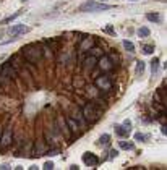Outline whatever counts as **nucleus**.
Listing matches in <instances>:
<instances>
[{"label":"nucleus","mask_w":167,"mask_h":170,"mask_svg":"<svg viewBox=\"0 0 167 170\" xmlns=\"http://www.w3.org/2000/svg\"><path fill=\"white\" fill-rule=\"evenodd\" d=\"M70 168H71V170H78L80 167H78V165H75V164H73V165H70Z\"/></svg>","instance_id":"7c9ffc66"},{"label":"nucleus","mask_w":167,"mask_h":170,"mask_svg":"<svg viewBox=\"0 0 167 170\" xmlns=\"http://www.w3.org/2000/svg\"><path fill=\"white\" fill-rule=\"evenodd\" d=\"M99 2H106V0H99Z\"/></svg>","instance_id":"72a5a7b5"},{"label":"nucleus","mask_w":167,"mask_h":170,"mask_svg":"<svg viewBox=\"0 0 167 170\" xmlns=\"http://www.w3.org/2000/svg\"><path fill=\"white\" fill-rule=\"evenodd\" d=\"M83 162L86 164V165H89V167H93V165H96L99 162V159L93 152H84L83 154Z\"/></svg>","instance_id":"1a4fd4ad"},{"label":"nucleus","mask_w":167,"mask_h":170,"mask_svg":"<svg viewBox=\"0 0 167 170\" xmlns=\"http://www.w3.org/2000/svg\"><path fill=\"white\" fill-rule=\"evenodd\" d=\"M143 72H145V62H138V65H136V75H141Z\"/></svg>","instance_id":"b1692460"},{"label":"nucleus","mask_w":167,"mask_h":170,"mask_svg":"<svg viewBox=\"0 0 167 170\" xmlns=\"http://www.w3.org/2000/svg\"><path fill=\"white\" fill-rule=\"evenodd\" d=\"M117 151H111V159H114V157H117Z\"/></svg>","instance_id":"c756f323"},{"label":"nucleus","mask_w":167,"mask_h":170,"mask_svg":"<svg viewBox=\"0 0 167 170\" xmlns=\"http://www.w3.org/2000/svg\"><path fill=\"white\" fill-rule=\"evenodd\" d=\"M135 139H136V141H145V139H148V136L143 135V133H136V135H135Z\"/></svg>","instance_id":"a878e982"},{"label":"nucleus","mask_w":167,"mask_h":170,"mask_svg":"<svg viewBox=\"0 0 167 170\" xmlns=\"http://www.w3.org/2000/svg\"><path fill=\"white\" fill-rule=\"evenodd\" d=\"M115 133L117 136H127L128 133H130V128H128V125H115Z\"/></svg>","instance_id":"9d476101"},{"label":"nucleus","mask_w":167,"mask_h":170,"mask_svg":"<svg viewBox=\"0 0 167 170\" xmlns=\"http://www.w3.org/2000/svg\"><path fill=\"white\" fill-rule=\"evenodd\" d=\"M109 141H111V135L106 133V135H102L101 138H99V144H107Z\"/></svg>","instance_id":"412c9836"},{"label":"nucleus","mask_w":167,"mask_h":170,"mask_svg":"<svg viewBox=\"0 0 167 170\" xmlns=\"http://www.w3.org/2000/svg\"><path fill=\"white\" fill-rule=\"evenodd\" d=\"M93 39H88V41H84L83 42V45H81V50H86L88 49V47H93Z\"/></svg>","instance_id":"5701e85b"},{"label":"nucleus","mask_w":167,"mask_h":170,"mask_svg":"<svg viewBox=\"0 0 167 170\" xmlns=\"http://www.w3.org/2000/svg\"><path fill=\"white\" fill-rule=\"evenodd\" d=\"M112 5H107V3H97V2H93V0H88L84 2L83 5H80V12H104V10H112Z\"/></svg>","instance_id":"f257e3e1"},{"label":"nucleus","mask_w":167,"mask_h":170,"mask_svg":"<svg viewBox=\"0 0 167 170\" xmlns=\"http://www.w3.org/2000/svg\"><path fill=\"white\" fill-rule=\"evenodd\" d=\"M104 31H106L107 34H114V28L112 26H106V28H104Z\"/></svg>","instance_id":"bb28decb"},{"label":"nucleus","mask_w":167,"mask_h":170,"mask_svg":"<svg viewBox=\"0 0 167 170\" xmlns=\"http://www.w3.org/2000/svg\"><path fill=\"white\" fill-rule=\"evenodd\" d=\"M157 70H159V58H152V62H151V72H152V75H156Z\"/></svg>","instance_id":"dca6fc26"},{"label":"nucleus","mask_w":167,"mask_h":170,"mask_svg":"<svg viewBox=\"0 0 167 170\" xmlns=\"http://www.w3.org/2000/svg\"><path fill=\"white\" fill-rule=\"evenodd\" d=\"M0 75H2L3 78H15L16 72H15V68H12L10 63H5L2 68H0Z\"/></svg>","instance_id":"0eeeda50"},{"label":"nucleus","mask_w":167,"mask_h":170,"mask_svg":"<svg viewBox=\"0 0 167 170\" xmlns=\"http://www.w3.org/2000/svg\"><path fill=\"white\" fill-rule=\"evenodd\" d=\"M143 54L145 55H151L152 52H154V45H151V44H148V45H143Z\"/></svg>","instance_id":"6ab92c4d"},{"label":"nucleus","mask_w":167,"mask_h":170,"mask_svg":"<svg viewBox=\"0 0 167 170\" xmlns=\"http://www.w3.org/2000/svg\"><path fill=\"white\" fill-rule=\"evenodd\" d=\"M0 135H2V131H0Z\"/></svg>","instance_id":"f704fd0d"},{"label":"nucleus","mask_w":167,"mask_h":170,"mask_svg":"<svg viewBox=\"0 0 167 170\" xmlns=\"http://www.w3.org/2000/svg\"><path fill=\"white\" fill-rule=\"evenodd\" d=\"M151 34V31H149V28H146V26H143L138 29V37H148Z\"/></svg>","instance_id":"f8f14e48"},{"label":"nucleus","mask_w":167,"mask_h":170,"mask_svg":"<svg viewBox=\"0 0 167 170\" xmlns=\"http://www.w3.org/2000/svg\"><path fill=\"white\" fill-rule=\"evenodd\" d=\"M83 115H84V118H86V122H96L97 117H99V110L94 107V104H88V105L83 108Z\"/></svg>","instance_id":"7ed1b4c3"},{"label":"nucleus","mask_w":167,"mask_h":170,"mask_svg":"<svg viewBox=\"0 0 167 170\" xmlns=\"http://www.w3.org/2000/svg\"><path fill=\"white\" fill-rule=\"evenodd\" d=\"M41 152H46V146L41 144V143H37V146H36V155H42Z\"/></svg>","instance_id":"4be33fe9"},{"label":"nucleus","mask_w":167,"mask_h":170,"mask_svg":"<svg viewBox=\"0 0 167 170\" xmlns=\"http://www.w3.org/2000/svg\"><path fill=\"white\" fill-rule=\"evenodd\" d=\"M29 31V28H28L26 25H15V26H12L10 29H8V34H12V36H21V34H26V32Z\"/></svg>","instance_id":"39448f33"},{"label":"nucleus","mask_w":167,"mask_h":170,"mask_svg":"<svg viewBox=\"0 0 167 170\" xmlns=\"http://www.w3.org/2000/svg\"><path fill=\"white\" fill-rule=\"evenodd\" d=\"M130 2H138V0H130Z\"/></svg>","instance_id":"473e14b6"},{"label":"nucleus","mask_w":167,"mask_h":170,"mask_svg":"<svg viewBox=\"0 0 167 170\" xmlns=\"http://www.w3.org/2000/svg\"><path fill=\"white\" fill-rule=\"evenodd\" d=\"M123 47H125V50H128V52L135 50V45H133V42H130V41H123Z\"/></svg>","instance_id":"aec40b11"},{"label":"nucleus","mask_w":167,"mask_h":170,"mask_svg":"<svg viewBox=\"0 0 167 170\" xmlns=\"http://www.w3.org/2000/svg\"><path fill=\"white\" fill-rule=\"evenodd\" d=\"M165 128H167L165 125H162V126H161V133H162V135H165V133H167V130H165Z\"/></svg>","instance_id":"c85d7f7f"},{"label":"nucleus","mask_w":167,"mask_h":170,"mask_svg":"<svg viewBox=\"0 0 167 170\" xmlns=\"http://www.w3.org/2000/svg\"><path fill=\"white\" fill-rule=\"evenodd\" d=\"M8 168H10V165H8V164H2V165H0V170H8Z\"/></svg>","instance_id":"cd10ccee"},{"label":"nucleus","mask_w":167,"mask_h":170,"mask_svg":"<svg viewBox=\"0 0 167 170\" xmlns=\"http://www.w3.org/2000/svg\"><path fill=\"white\" fill-rule=\"evenodd\" d=\"M97 67L101 70H104V72H109V70L114 68V63L111 62V58H109L107 55H102L101 58L97 60Z\"/></svg>","instance_id":"423d86ee"},{"label":"nucleus","mask_w":167,"mask_h":170,"mask_svg":"<svg viewBox=\"0 0 167 170\" xmlns=\"http://www.w3.org/2000/svg\"><path fill=\"white\" fill-rule=\"evenodd\" d=\"M96 86L107 91V89H112V81L107 76H99V78H96Z\"/></svg>","instance_id":"6e6552de"},{"label":"nucleus","mask_w":167,"mask_h":170,"mask_svg":"<svg viewBox=\"0 0 167 170\" xmlns=\"http://www.w3.org/2000/svg\"><path fill=\"white\" fill-rule=\"evenodd\" d=\"M23 55L26 57L29 62L32 63H36L37 60L42 57V50H41V47H36V45H26V47H23Z\"/></svg>","instance_id":"f03ea898"},{"label":"nucleus","mask_w":167,"mask_h":170,"mask_svg":"<svg viewBox=\"0 0 167 170\" xmlns=\"http://www.w3.org/2000/svg\"><path fill=\"white\" fill-rule=\"evenodd\" d=\"M21 15H23V12L20 10V12H16V13H15V15H12V16H8V18H5V20H3L2 23H3V25H7V23H10V21H13V20H16V18H18V16H21Z\"/></svg>","instance_id":"f3484780"},{"label":"nucleus","mask_w":167,"mask_h":170,"mask_svg":"<svg viewBox=\"0 0 167 170\" xmlns=\"http://www.w3.org/2000/svg\"><path fill=\"white\" fill-rule=\"evenodd\" d=\"M54 167H55V165H54V162H52V160H47V162L44 164V168H46V170H54Z\"/></svg>","instance_id":"393cba45"},{"label":"nucleus","mask_w":167,"mask_h":170,"mask_svg":"<svg viewBox=\"0 0 167 170\" xmlns=\"http://www.w3.org/2000/svg\"><path fill=\"white\" fill-rule=\"evenodd\" d=\"M146 18H148L149 21H154V23H159V20H161L159 13H148V15H146Z\"/></svg>","instance_id":"a211bd4d"},{"label":"nucleus","mask_w":167,"mask_h":170,"mask_svg":"<svg viewBox=\"0 0 167 170\" xmlns=\"http://www.w3.org/2000/svg\"><path fill=\"white\" fill-rule=\"evenodd\" d=\"M21 2H23V3H25V2H28V0H21Z\"/></svg>","instance_id":"2f4dec72"},{"label":"nucleus","mask_w":167,"mask_h":170,"mask_svg":"<svg viewBox=\"0 0 167 170\" xmlns=\"http://www.w3.org/2000/svg\"><path fill=\"white\" fill-rule=\"evenodd\" d=\"M118 148L123 149V151H131L133 149V144L128 143V141H120V143H118Z\"/></svg>","instance_id":"ddd939ff"},{"label":"nucleus","mask_w":167,"mask_h":170,"mask_svg":"<svg viewBox=\"0 0 167 170\" xmlns=\"http://www.w3.org/2000/svg\"><path fill=\"white\" fill-rule=\"evenodd\" d=\"M59 123H60V128H62V131H63V135H66V136H70V130L66 128V123H65V120L62 118H59Z\"/></svg>","instance_id":"2eb2a0df"},{"label":"nucleus","mask_w":167,"mask_h":170,"mask_svg":"<svg viewBox=\"0 0 167 170\" xmlns=\"http://www.w3.org/2000/svg\"><path fill=\"white\" fill-rule=\"evenodd\" d=\"M12 138H13L12 130H10V128H7V130H5V133L0 135V148H2V149H7L8 146L12 144Z\"/></svg>","instance_id":"20e7f679"},{"label":"nucleus","mask_w":167,"mask_h":170,"mask_svg":"<svg viewBox=\"0 0 167 170\" xmlns=\"http://www.w3.org/2000/svg\"><path fill=\"white\" fill-rule=\"evenodd\" d=\"M66 125H70V131H78V123L73 118H66Z\"/></svg>","instance_id":"4468645a"},{"label":"nucleus","mask_w":167,"mask_h":170,"mask_svg":"<svg viewBox=\"0 0 167 170\" xmlns=\"http://www.w3.org/2000/svg\"><path fill=\"white\" fill-rule=\"evenodd\" d=\"M96 65H97V58H96V57H88V58L84 60V65H83V67H84V70H88V72H89V70L94 68Z\"/></svg>","instance_id":"9b49d317"}]
</instances>
